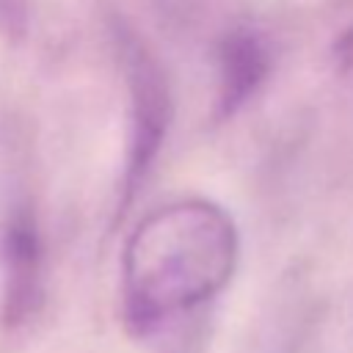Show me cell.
<instances>
[{
  "mask_svg": "<svg viewBox=\"0 0 353 353\" xmlns=\"http://www.w3.org/2000/svg\"><path fill=\"white\" fill-rule=\"evenodd\" d=\"M240 262L232 212L185 196L146 212L121 254V306L132 334L146 336L221 295Z\"/></svg>",
  "mask_w": 353,
  "mask_h": 353,
  "instance_id": "1",
  "label": "cell"
},
{
  "mask_svg": "<svg viewBox=\"0 0 353 353\" xmlns=\"http://www.w3.org/2000/svg\"><path fill=\"white\" fill-rule=\"evenodd\" d=\"M119 52L130 91V143H127L121 204H119L121 207L119 212H124V207L135 199L138 188L143 185L160 154V146L171 124L174 102L160 63L132 33L119 36Z\"/></svg>",
  "mask_w": 353,
  "mask_h": 353,
  "instance_id": "2",
  "label": "cell"
},
{
  "mask_svg": "<svg viewBox=\"0 0 353 353\" xmlns=\"http://www.w3.org/2000/svg\"><path fill=\"white\" fill-rule=\"evenodd\" d=\"M3 265V323L17 328L30 320L41 306L44 245L30 212H17L0 240Z\"/></svg>",
  "mask_w": 353,
  "mask_h": 353,
  "instance_id": "3",
  "label": "cell"
},
{
  "mask_svg": "<svg viewBox=\"0 0 353 353\" xmlns=\"http://www.w3.org/2000/svg\"><path fill=\"white\" fill-rule=\"evenodd\" d=\"M270 47L262 33L251 28L226 30L215 47V102L212 116L218 121L232 119L268 80Z\"/></svg>",
  "mask_w": 353,
  "mask_h": 353,
  "instance_id": "4",
  "label": "cell"
},
{
  "mask_svg": "<svg viewBox=\"0 0 353 353\" xmlns=\"http://www.w3.org/2000/svg\"><path fill=\"white\" fill-rule=\"evenodd\" d=\"M28 30V3L0 0V33L6 39H22Z\"/></svg>",
  "mask_w": 353,
  "mask_h": 353,
  "instance_id": "5",
  "label": "cell"
}]
</instances>
